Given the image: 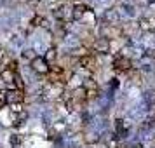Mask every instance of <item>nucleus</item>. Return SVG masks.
I'll return each instance as SVG.
<instances>
[{"instance_id":"7ed1b4c3","label":"nucleus","mask_w":155,"mask_h":148,"mask_svg":"<svg viewBox=\"0 0 155 148\" xmlns=\"http://www.w3.org/2000/svg\"><path fill=\"white\" fill-rule=\"evenodd\" d=\"M30 66H31V70L33 71H37L38 75H47L49 73V70H51V64L44 59V58H40V56H37L31 63H30Z\"/></svg>"},{"instance_id":"f257e3e1","label":"nucleus","mask_w":155,"mask_h":148,"mask_svg":"<svg viewBox=\"0 0 155 148\" xmlns=\"http://www.w3.org/2000/svg\"><path fill=\"white\" fill-rule=\"evenodd\" d=\"M112 66H113V70H117V71H131L133 63H131L129 56H122V54H119V56L113 58Z\"/></svg>"},{"instance_id":"20e7f679","label":"nucleus","mask_w":155,"mask_h":148,"mask_svg":"<svg viewBox=\"0 0 155 148\" xmlns=\"http://www.w3.org/2000/svg\"><path fill=\"white\" fill-rule=\"evenodd\" d=\"M25 91H18V89H11L7 91V103L11 105H21L23 101H25Z\"/></svg>"},{"instance_id":"423d86ee","label":"nucleus","mask_w":155,"mask_h":148,"mask_svg":"<svg viewBox=\"0 0 155 148\" xmlns=\"http://www.w3.org/2000/svg\"><path fill=\"white\" fill-rule=\"evenodd\" d=\"M87 12H89V9L85 7L84 4H77V5H73V19H82Z\"/></svg>"},{"instance_id":"0eeeda50","label":"nucleus","mask_w":155,"mask_h":148,"mask_svg":"<svg viewBox=\"0 0 155 148\" xmlns=\"http://www.w3.org/2000/svg\"><path fill=\"white\" fill-rule=\"evenodd\" d=\"M44 59H45L51 66H52V64H56V61H58V51H56V47H51V49L45 52Z\"/></svg>"},{"instance_id":"6e6552de","label":"nucleus","mask_w":155,"mask_h":148,"mask_svg":"<svg viewBox=\"0 0 155 148\" xmlns=\"http://www.w3.org/2000/svg\"><path fill=\"white\" fill-rule=\"evenodd\" d=\"M23 58H28L30 59V63H31V61H33V59H35V54H33V51L30 49V51H25V52H23Z\"/></svg>"},{"instance_id":"39448f33","label":"nucleus","mask_w":155,"mask_h":148,"mask_svg":"<svg viewBox=\"0 0 155 148\" xmlns=\"http://www.w3.org/2000/svg\"><path fill=\"white\" fill-rule=\"evenodd\" d=\"M16 75H18V73H14V71L9 70V68H5V70L0 71V80H4L7 85L12 87V84H14V80H16Z\"/></svg>"},{"instance_id":"f03ea898","label":"nucleus","mask_w":155,"mask_h":148,"mask_svg":"<svg viewBox=\"0 0 155 148\" xmlns=\"http://www.w3.org/2000/svg\"><path fill=\"white\" fill-rule=\"evenodd\" d=\"M110 49H112V42H110L108 38H105V37L96 38L94 44H92V47H91L92 52H98V54H108Z\"/></svg>"}]
</instances>
